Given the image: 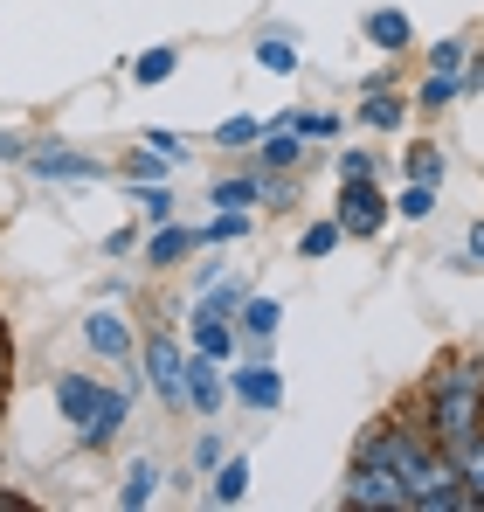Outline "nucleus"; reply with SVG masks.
Returning a JSON list of instances; mask_svg holds the SVG:
<instances>
[{
  "label": "nucleus",
  "instance_id": "f257e3e1",
  "mask_svg": "<svg viewBox=\"0 0 484 512\" xmlns=\"http://www.w3.org/2000/svg\"><path fill=\"white\" fill-rule=\"evenodd\" d=\"M422 423L443 450L484 436V360H443L429 381H422Z\"/></svg>",
  "mask_w": 484,
  "mask_h": 512
},
{
  "label": "nucleus",
  "instance_id": "f03ea898",
  "mask_svg": "<svg viewBox=\"0 0 484 512\" xmlns=\"http://www.w3.org/2000/svg\"><path fill=\"white\" fill-rule=\"evenodd\" d=\"M339 506L346 512H408V485L381 464H353L346 485H339Z\"/></svg>",
  "mask_w": 484,
  "mask_h": 512
},
{
  "label": "nucleus",
  "instance_id": "7ed1b4c3",
  "mask_svg": "<svg viewBox=\"0 0 484 512\" xmlns=\"http://www.w3.org/2000/svg\"><path fill=\"white\" fill-rule=\"evenodd\" d=\"M139 367H146V381H153V395H160L166 409H194L187 402V353L173 346V333H153V340L139 346Z\"/></svg>",
  "mask_w": 484,
  "mask_h": 512
},
{
  "label": "nucleus",
  "instance_id": "20e7f679",
  "mask_svg": "<svg viewBox=\"0 0 484 512\" xmlns=\"http://www.w3.org/2000/svg\"><path fill=\"white\" fill-rule=\"evenodd\" d=\"M339 229L346 236H381L388 229V194L374 187V180H339Z\"/></svg>",
  "mask_w": 484,
  "mask_h": 512
},
{
  "label": "nucleus",
  "instance_id": "39448f33",
  "mask_svg": "<svg viewBox=\"0 0 484 512\" xmlns=\"http://www.w3.org/2000/svg\"><path fill=\"white\" fill-rule=\"evenodd\" d=\"M229 395H236L242 409H256V416H270V409L284 402V374H277L270 360H249V367H236V374H229Z\"/></svg>",
  "mask_w": 484,
  "mask_h": 512
},
{
  "label": "nucleus",
  "instance_id": "423d86ee",
  "mask_svg": "<svg viewBox=\"0 0 484 512\" xmlns=\"http://www.w3.org/2000/svg\"><path fill=\"white\" fill-rule=\"evenodd\" d=\"M229 360H215V353H187V402L201 409V416H215L222 402H229V374H222Z\"/></svg>",
  "mask_w": 484,
  "mask_h": 512
},
{
  "label": "nucleus",
  "instance_id": "0eeeda50",
  "mask_svg": "<svg viewBox=\"0 0 484 512\" xmlns=\"http://www.w3.org/2000/svg\"><path fill=\"white\" fill-rule=\"evenodd\" d=\"M187 333H194V353H215V360H236V346H242V326L229 312H215V305H194Z\"/></svg>",
  "mask_w": 484,
  "mask_h": 512
},
{
  "label": "nucleus",
  "instance_id": "6e6552de",
  "mask_svg": "<svg viewBox=\"0 0 484 512\" xmlns=\"http://www.w3.org/2000/svg\"><path fill=\"white\" fill-rule=\"evenodd\" d=\"M104 395H111V388H97L90 374H56V409H63V423H70V429H90V423H97Z\"/></svg>",
  "mask_w": 484,
  "mask_h": 512
},
{
  "label": "nucleus",
  "instance_id": "1a4fd4ad",
  "mask_svg": "<svg viewBox=\"0 0 484 512\" xmlns=\"http://www.w3.org/2000/svg\"><path fill=\"white\" fill-rule=\"evenodd\" d=\"M83 340H90V353H104V360H132L139 353V340H132V326L111 312V305H97L90 319H83Z\"/></svg>",
  "mask_w": 484,
  "mask_h": 512
},
{
  "label": "nucleus",
  "instance_id": "9d476101",
  "mask_svg": "<svg viewBox=\"0 0 484 512\" xmlns=\"http://www.w3.org/2000/svg\"><path fill=\"white\" fill-rule=\"evenodd\" d=\"M28 167L42 173V180H97L104 160H90V153H77V146H35Z\"/></svg>",
  "mask_w": 484,
  "mask_h": 512
},
{
  "label": "nucleus",
  "instance_id": "9b49d317",
  "mask_svg": "<svg viewBox=\"0 0 484 512\" xmlns=\"http://www.w3.org/2000/svg\"><path fill=\"white\" fill-rule=\"evenodd\" d=\"M256 160H263V173H284L305 160V132L291 125V118H277V125H263V139H256Z\"/></svg>",
  "mask_w": 484,
  "mask_h": 512
},
{
  "label": "nucleus",
  "instance_id": "f8f14e48",
  "mask_svg": "<svg viewBox=\"0 0 484 512\" xmlns=\"http://www.w3.org/2000/svg\"><path fill=\"white\" fill-rule=\"evenodd\" d=\"M367 42H374V49H388V56H402L408 42H415V28H408L402 7H374V14H367Z\"/></svg>",
  "mask_w": 484,
  "mask_h": 512
},
{
  "label": "nucleus",
  "instance_id": "ddd939ff",
  "mask_svg": "<svg viewBox=\"0 0 484 512\" xmlns=\"http://www.w3.org/2000/svg\"><path fill=\"white\" fill-rule=\"evenodd\" d=\"M408 104L402 97H388V84H367V97H360V125H374V132H402Z\"/></svg>",
  "mask_w": 484,
  "mask_h": 512
},
{
  "label": "nucleus",
  "instance_id": "4468645a",
  "mask_svg": "<svg viewBox=\"0 0 484 512\" xmlns=\"http://www.w3.org/2000/svg\"><path fill=\"white\" fill-rule=\"evenodd\" d=\"M125 416H132V395H125V388H111V395H104V409H97V423L83 429V450H104V443L125 429Z\"/></svg>",
  "mask_w": 484,
  "mask_h": 512
},
{
  "label": "nucleus",
  "instance_id": "2eb2a0df",
  "mask_svg": "<svg viewBox=\"0 0 484 512\" xmlns=\"http://www.w3.org/2000/svg\"><path fill=\"white\" fill-rule=\"evenodd\" d=\"M194 243H201L194 229H180V222H160V229H153V243H146V263H160V270H173L180 256L194 250Z\"/></svg>",
  "mask_w": 484,
  "mask_h": 512
},
{
  "label": "nucleus",
  "instance_id": "dca6fc26",
  "mask_svg": "<svg viewBox=\"0 0 484 512\" xmlns=\"http://www.w3.org/2000/svg\"><path fill=\"white\" fill-rule=\"evenodd\" d=\"M236 326H242V340H277V326H284V305L277 298H249L236 312Z\"/></svg>",
  "mask_w": 484,
  "mask_h": 512
},
{
  "label": "nucleus",
  "instance_id": "f3484780",
  "mask_svg": "<svg viewBox=\"0 0 484 512\" xmlns=\"http://www.w3.org/2000/svg\"><path fill=\"white\" fill-rule=\"evenodd\" d=\"M256 63L277 70V77H291V70H298V35H291V28H270V35L256 42Z\"/></svg>",
  "mask_w": 484,
  "mask_h": 512
},
{
  "label": "nucleus",
  "instance_id": "a211bd4d",
  "mask_svg": "<svg viewBox=\"0 0 484 512\" xmlns=\"http://www.w3.org/2000/svg\"><path fill=\"white\" fill-rule=\"evenodd\" d=\"M242 492H249V457H229V464H215V478H208V499H215V506H236Z\"/></svg>",
  "mask_w": 484,
  "mask_h": 512
},
{
  "label": "nucleus",
  "instance_id": "6ab92c4d",
  "mask_svg": "<svg viewBox=\"0 0 484 512\" xmlns=\"http://www.w3.org/2000/svg\"><path fill=\"white\" fill-rule=\"evenodd\" d=\"M173 70H180V49H173V42H160V49H146V56H139V63H132V84H166V77H173Z\"/></svg>",
  "mask_w": 484,
  "mask_h": 512
},
{
  "label": "nucleus",
  "instance_id": "aec40b11",
  "mask_svg": "<svg viewBox=\"0 0 484 512\" xmlns=\"http://www.w3.org/2000/svg\"><path fill=\"white\" fill-rule=\"evenodd\" d=\"M249 201H263V173H229V180H215V208H249Z\"/></svg>",
  "mask_w": 484,
  "mask_h": 512
},
{
  "label": "nucleus",
  "instance_id": "412c9836",
  "mask_svg": "<svg viewBox=\"0 0 484 512\" xmlns=\"http://www.w3.org/2000/svg\"><path fill=\"white\" fill-rule=\"evenodd\" d=\"M457 97H464V77H450V70H429V84L415 90V104H422V111H450Z\"/></svg>",
  "mask_w": 484,
  "mask_h": 512
},
{
  "label": "nucleus",
  "instance_id": "4be33fe9",
  "mask_svg": "<svg viewBox=\"0 0 484 512\" xmlns=\"http://www.w3.org/2000/svg\"><path fill=\"white\" fill-rule=\"evenodd\" d=\"M153 485H160V471H153V464H132V471H125V492H118V506H125V512L153 506Z\"/></svg>",
  "mask_w": 484,
  "mask_h": 512
},
{
  "label": "nucleus",
  "instance_id": "5701e85b",
  "mask_svg": "<svg viewBox=\"0 0 484 512\" xmlns=\"http://www.w3.org/2000/svg\"><path fill=\"white\" fill-rule=\"evenodd\" d=\"M166 167H180V160H166L160 146H146V153H125V167H118V173H125V180H139V187H146V180H160Z\"/></svg>",
  "mask_w": 484,
  "mask_h": 512
},
{
  "label": "nucleus",
  "instance_id": "b1692460",
  "mask_svg": "<svg viewBox=\"0 0 484 512\" xmlns=\"http://www.w3.org/2000/svg\"><path fill=\"white\" fill-rule=\"evenodd\" d=\"M395 208H402V222H429V215H436V187H429V180H408Z\"/></svg>",
  "mask_w": 484,
  "mask_h": 512
},
{
  "label": "nucleus",
  "instance_id": "393cba45",
  "mask_svg": "<svg viewBox=\"0 0 484 512\" xmlns=\"http://www.w3.org/2000/svg\"><path fill=\"white\" fill-rule=\"evenodd\" d=\"M242 236H249V215H242V208H222V215L201 229V243H242Z\"/></svg>",
  "mask_w": 484,
  "mask_h": 512
},
{
  "label": "nucleus",
  "instance_id": "a878e982",
  "mask_svg": "<svg viewBox=\"0 0 484 512\" xmlns=\"http://www.w3.org/2000/svg\"><path fill=\"white\" fill-rule=\"evenodd\" d=\"M464 63H471V42H464V35H450V42H436V49H429V70L464 77Z\"/></svg>",
  "mask_w": 484,
  "mask_h": 512
},
{
  "label": "nucleus",
  "instance_id": "bb28decb",
  "mask_svg": "<svg viewBox=\"0 0 484 512\" xmlns=\"http://www.w3.org/2000/svg\"><path fill=\"white\" fill-rule=\"evenodd\" d=\"M339 236H346V229H339V215H332V222H312V229L298 236V250H305V256H332V250H339Z\"/></svg>",
  "mask_w": 484,
  "mask_h": 512
},
{
  "label": "nucleus",
  "instance_id": "cd10ccee",
  "mask_svg": "<svg viewBox=\"0 0 484 512\" xmlns=\"http://www.w3.org/2000/svg\"><path fill=\"white\" fill-rule=\"evenodd\" d=\"M408 180H443V146H408Z\"/></svg>",
  "mask_w": 484,
  "mask_h": 512
},
{
  "label": "nucleus",
  "instance_id": "c85d7f7f",
  "mask_svg": "<svg viewBox=\"0 0 484 512\" xmlns=\"http://www.w3.org/2000/svg\"><path fill=\"white\" fill-rule=\"evenodd\" d=\"M215 139H222V146H236V153H249V146L263 139V125H256V118H222V132H215Z\"/></svg>",
  "mask_w": 484,
  "mask_h": 512
},
{
  "label": "nucleus",
  "instance_id": "c756f323",
  "mask_svg": "<svg viewBox=\"0 0 484 512\" xmlns=\"http://www.w3.org/2000/svg\"><path fill=\"white\" fill-rule=\"evenodd\" d=\"M139 208H146V222H153V229L173 222V194H166L160 180H146V187H139Z\"/></svg>",
  "mask_w": 484,
  "mask_h": 512
},
{
  "label": "nucleus",
  "instance_id": "7c9ffc66",
  "mask_svg": "<svg viewBox=\"0 0 484 512\" xmlns=\"http://www.w3.org/2000/svg\"><path fill=\"white\" fill-rule=\"evenodd\" d=\"M291 125H298L305 139H339V118H332V111H298Z\"/></svg>",
  "mask_w": 484,
  "mask_h": 512
},
{
  "label": "nucleus",
  "instance_id": "2f4dec72",
  "mask_svg": "<svg viewBox=\"0 0 484 512\" xmlns=\"http://www.w3.org/2000/svg\"><path fill=\"white\" fill-rule=\"evenodd\" d=\"M201 305H215V312H229V319H236L242 305H249V291H242V284H215V291H208Z\"/></svg>",
  "mask_w": 484,
  "mask_h": 512
},
{
  "label": "nucleus",
  "instance_id": "473e14b6",
  "mask_svg": "<svg viewBox=\"0 0 484 512\" xmlns=\"http://www.w3.org/2000/svg\"><path fill=\"white\" fill-rule=\"evenodd\" d=\"M339 180H374V153H346L339 160Z\"/></svg>",
  "mask_w": 484,
  "mask_h": 512
},
{
  "label": "nucleus",
  "instance_id": "72a5a7b5",
  "mask_svg": "<svg viewBox=\"0 0 484 512\" xmlns=\"http://www.w3.org/2000/svg\"><path fill=\"white\" fill-rule=\"evenodd\" d=\"M146 146H160L166 160H187V139L180 132H146Z\"/></svg>",
  "mask_w": 484,
  "mask_h": 512
},
{
  "label": "nucleus",
  "instance_id": "f704fd0d",
  "mask_svg": "<svg viewBox=\"0 0 484 512\" xmlns=\"http://www.w3.org/2000/svg\"><path fill=\"white\" fill-rule=\"evenodd\" d=\"M194 464H208V471H215V464H222V436H215V429H208V436H201V443H194Z\"/></svg>",
  "mask_w": 484,
  "mask_h": 512
},
{
  "label": "nucleus",
  "instance_id": "c9c22d12",
  "mask_svg": "<svg viewBox=\"0 0 484 512\" xmlns=\"http://www.w3.org/2000/svg\"><path fill=\"white\" fill-rule=\"evenodd\" d=\"M7 388H14V346L0 340V395H7Z\"/></svg>",
  "mask_w": 484,
  "mask_h": 512
},
{
  "label": "nucleus",
  "instance_id": "e433bc0d",
  "mask_svg": "<svg viewBox=\"0 0 484 512\" xmlns=\"http://www.w3.org/2000/svg\"><path fill=\"white\" fill-rule=\"evenodd\" d=\"M464 90H484V56H471V63H464Z\"/></svg>",
  "mask_w": 484,
  "mask_h": 512
},
{
  "label": "nucleus",
  "instance_id": "4c0bfd02",
  "mask_svg": "<svg viewBox=\"0 0 484 512\" xmlns=\"http://www.w3.org/2000/svg\"><path fill=\"white\" fill-rule=\"evenodd\" d=\"M0 160H28V146H21V139H7V132H0Z\"/></svg>",
  "mask_w": 484,
  "mask_h": 512
},
{
  "label": "nucleus",
  "instance_id": "58836bf2",
  "mask_svg": "<svg viewBox=\"0 0 484 512\" xmlns=\"http://www.w3.org/2000/svg\"><path fill=\"white\" fill-rule=\"evenodd\" d=\"M464 250H471V263H478V270H484V222H478V229H471V243H464Z\"/></svg>",
  "mask_w": 484,
  "mask_h": 512
},
{
  "label": "nucleus",
  "instance_id": "ea45409f",
  "mask_svg": "<svg viewBox=\"0 0 484 512\" xmlns=\"http://www.w3.org/2000/svg\"><path fill=\"white\" fill-rule=\"evenodd\" d=\"M7 506H28V499H21V492H0V512H7Z\"/></svg>",
  "mask_w": 484,
  "mask_h": 512
},
{
  "label": "nucleus",
  "instance_id": "a19ab883",
  "mask_svg": "<svg viewBox=\"0 0 484 512\" xmlns=\"http://www.w3.org/2000/svg\"><path fill=\"white\" fill-rule=\"evenodd\" d=\"M0 409H7V395H0Z\"/></svg>",
  "mask_w": 484,
  "mask_h": 512
}]
</instances>
